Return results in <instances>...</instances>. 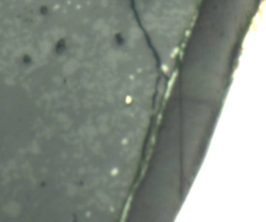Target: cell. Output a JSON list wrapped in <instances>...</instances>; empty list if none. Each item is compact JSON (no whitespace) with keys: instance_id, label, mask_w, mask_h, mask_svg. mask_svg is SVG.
Masks as SVG:
<instances>
[{"instance_id":"obj_1","label":"cell","mask_w":266,"mask_h":222,"mask_svg":"<svg viewBox=\"0 0 266 222\" xmlns=\"http://www.w3.org/2000/svg\"><path fill=\"white\" fill-rule=\"evenodd\" d=\"M20 211H21V209L19 207V205L16 203V202H9L6 207V212L12 216L18 215V214L20 213Z\"/></svg>"},{"instance_id":"obj_2","label":"cell","mask_w":266,"mask_h":222,"mask_svg":"<svg viewBox=\"0 0 266 222\" xmlns=\"http://www.w3.org/2000/svg\"><path fill=\"white\" fill-rule=\"evenodd\" d=\"M75 70H76V68H75V64H73V62H72V61H69L66 64V67H65V72L66 74H71L72 72H74Z\"/></svg>"}]
</instances>
